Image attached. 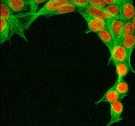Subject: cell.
<instances>
[{
    "label": "cell",
    "instance_id": "1",
    "mask_svg": "<svg viewBox=\"0 0 135 126\" xmlns=\"http://www.w3.org/2000/svg\"><path fill=\"white\" fill-rule=\"evenodd\" d=\"M22 16L20 15H15L12 11L8 8V7L3 3H1V18L4 19L8 22L12 32L13 34L20 36L27 41V37L25 36L24 31L27 30L25 23H23L21 20Z\"/></svg>",
    "mask_w": 135,
    "mask_h": 126
},
{
    "label": "cell",
    "instance_id": "2",
    "mask_svg": "<svg viewBox=\"0 0 135 126\" xmlns=\"http://www.w3.org/2000/svg\"><path fill=\"white\" fill-rule=\"evenodd\" d=\"M111 63H113L114 65L117 64H121V63H127L130 67V70H132V72L135 74V70L132 67L131 61L128 59V53L123 43L114 45L113 50L110 52V57H109L108 64L109 65Z\"/></svg>",
    "mask_w": 135,
    "mask_h": 126
},
{
    "label": "cell",
    "instance_id": "3",
    "mask_svg": "<svg viewBox=\"0 0 135 126\" xmlns=\"http://www.w3.org/2000/svg\"><path fill=\"white\" fill-rule=\"evenodd\" d=\"M124 20L122 18H112L109 20V28L112 33L115 44H120L123 42V33H124Z\"/></svg>",
    "mask_w": 135,
    "mask_h": 126
},
{
    "label": "cell",
    "instance_id": "4",
    "mask_svg": "<svg viewBox=\"0 0 135 126\" xmlns=\"http://www.w3.org/2000/svg\"><path fill=\"white\" fill-rule=\"evenodd\" d=\"M87 23V30L85 31V34L90 32H95L97 33L104 30V28L108 27L109 25V20H104L99 19L95 17L88 16V15H81Z\"/></svg>",
    "mask_w": 135,
    "mask_h": 126
},
{
    "label": "cell",
    "instance_id": "5",
    "mask_svg": "<svg viewBox=\"0 0 135 126\" xmlns=\"http://www.w3.org/2000/svg\"><path fill=\"white\" fill-rule=\"evenodd\" d=\"M69 3V0H50V1L45 3L44 6L39 10V12H37L35 15L32 16V18H30V24L38 17L45 16L49 13H51L52 11L56 10V8Z\"/></svg>",
    "mask_w": 135,
    "mask_h": 126
},
{
    "label": "cell",
    "instance_id": "6",
    "mask_svg": "<svg viewBox=\"0 0 135 126\" xmlns=\"http://www.w3.org/2000/svg\"><path fill=\"white\" fill-rule=\"evenodd\" d=\"M76 12L79 13L80 15H88V16L95 17V18H97L99 19L108 20L106 15H105L104 8H98L96 6H94L92 4L88 5L86 7L77 8Z\"/></svg>",
    "mask_w": 135,
    "mask_h": 126
},
{
    "label": "cell",
    "instance_id": "7",
    "mask_svg": "<svg viewBox=\"0 0 135 126\" xmlns=\"http://www.w3.org/2000/svg\"><path fill=\"white\" fill-rule=\"evenodd\" d=\"M123 112H124V104L121 101L110 104V119L107 126H111L115 123L121 121L123 119Z\"/></svg>",
    "mask_w": 135,
    "mask_h": 126
},
{
    "label": "cell",
    "instance_id": "8",
    "mask_svg": "<svg viewBox=\"0 0 135 126\" xmlns=\"http://www.w3.org/2000/svg\"><path fill=\"white\" fill-rule=\"evenodd\" d=\"M13 13H22L30 8L28 0H1Z\"/></svg>",
    "mask_w": 135,
    "mask_h": 126
},
{
    "label": "cell",
    "instance_id": "9",
    "mask_svg": "<svg viewBox=\"0 0 135 126\" xmlns=\"http://www.w3.org/2000/svg\"><path fill=\"white\" fill-rule=\"evenodd\" d=\"M97 36L101 40V41L105 45V46L108 48V50H109V53L111 51L113 50V48L114 46V38L112 36V33H111L110 30L109 26L104 28V30L99 31L96 33Z\"/></svg>",
    "mask_w": 135,
    "mask_h": 126
},
{
    "label": "cell",
    "instance_id": "10",
    "mask_svg": "<svg viewBox=\"0 0 135 126\" xmlns=\"http://www.w3.org/2000/svg\"><path fill=\"white\" fill-rule=\"evenodd\" d=\"M122 99H123V97L118 93V91L115 90V88L112 87L105 91V93L101 97V99L95 101V104L98 105L99 103H102V102H108L109 104H113V103L116 101H121Z\"/></svg>",
    "mask_w": 135,
    "mask_h": 126
},
{
    "label": "cell",
    "instance_id": "11",
    "mask_svg": "<svg viewBox=\"0 0 135 126\" xmlns=\"http://www.w3.org/2000/svg\"><path fill=\"white\" fill-rule=\"evenodd\" d=\"M105 15H106L108 20H110L112 18H122V0L120 2L107 5L106 7L104 8Z\"/></svg>",
    "mask_w": 135,
    "mask_h": 126
},
{
    "label": "cell",
    "instance_id": "12",
    "mask_svg": "<svg viewBox=\"0 0 135 126\" xmlns=\"http://www.w3.org/2000/svg\"><path fill=\"white\" fill-rule=\"evenodd\" d=\"M122 18L132 20L135 17V8L133 0H122Z\"/></svg>",
    "mask_w": 135,
    "mask_h": 126
},
{
    "label": "cell",
    "instance_id": "13",
    "mask_svg": "<svg viewBox=\"0 0 135 126\" xmlns=\"http://www.w3.org/2000/svg\"><path fill=\"white\" fill-rule=\"evenodd\" d=\"M13 35V33L12 32L8 23L0 18V44L3 45L4 42L9 41Z\"/></svg>",
    "mask_w": 135,
    "mask_h": 126
},
{
    "label": "cell",
    "instance_id": "14",
    "mask_svg": "<svg viewBox=\"0 0 135 126\" xmlns=\"http://www.w3.org/2000/svg\"><path fill=\"white\" fill-rule=\"evenodd\" d=\"M115 66V71L117 79L116 82H120L124 80V78L128 75V72L130 70V67L127 63H121V64H117Z\"/></svg>",
    "mask_w": 135,
    "mask_h": 126
},
{
    "label": "cell",
    "instance_id": "15",
    "mask_svg": "<svg viewBox=\"0 0 135 126\" xmlns=\"http://www.w3.org/2000/svg\"><path fill=\"white\" fill-rule=\"evenodd\" d=\"M76 10H77V7H75L73 4L69 3V4L64 5V6H61L60 8H56V10L52 11L51 13H49L46 15H45V17H52V16H56V15L70 13L73 12H76Z\"/></svg>",
    "mask_w": 135,
    "mask_h": 126
},
{
    "label": "cell",
    "instance_id": "16",
    "mask_svg": "<svg viewBox=\"0 0 135 126\" xmlns=\"http://www.w3.org/2000/svg\"><path fill=\"white\" fill-rule=\"evenodd\" d=\"M122 43L124 45V46L128 53V59H129V60L131 61V56H132V54L135 49V35L124 37Z\"/></svg>",
    "mask_w": 135,
    "mask_h": 126
},
{
    "label": "cell",
    "instance_id": "17",
    "mask_svg": "<svg viewBox=\"0 0 135 126\" xmlns=\"http://www.w3.org/2000/svg\"><path fill=\"white\" fill-rule=\"evenodd\" d=\"M113 87L115 88V90L118 91V93L123 97V98L128 96V90H129V87H128V84L125 80H123V81H120V82H115Z\"/></svg>",
    "mask_w": 135,
    "mask_h": 126
},
{
    "label": "cell",
    "instance_id": "18",
    "mask_svg": "<svg viewBox=\"0 0 135 126\" xmlns=\"http://www.w3.org/2000/svg\"><path fill=\"white\" fill-rule=\"evenodd\" d=\"M135 35V27L132 20H124V33H123V39L125 36Z\"/></svg>",
    "mask_w": 135,
    "mask_h": 126
},
{
    "label": "cell",
    "instance_id": "19",
    "mask_svg": "<svg viewBox=\"0 0 135 126\" xmlns=\"http://www.w3.org/2000/svg\"><path fill=\"white\" fill-rule=\"evenodd\" d=\"M50 0H28L29 4H30V14L32 16L37 13V6L42 3H46Z\"/></svg>",
    "mask_w": 135,
    "mask_h": 126
},
{
    "label": "cell",
    "instance_id": "20",
    "mask_svg": "<svg viewBox=\"0 0 135 126\" xmlns=\"http://www.w3.org/2000/svg\"><path fill=\"white\" fill-rule=\"evenodd\" d=\"M69 2L70 4H73L77 8L86 7L90 4V0H69Z\"/></svg>",
    "mask_w": 135,
    "mask_h": 126
},
{
    "label": "cell",
    "instance_id": "21",
    "mask_svg": "<svg viewBox=\"0 0 135 126\" xmlns=\"http://www.w3.org/2000/svg\"><path fill=\"white\" fill-rule=\"evenodd\" d=\"M90 3L94 6H96L100 8H104L107 6V3L104 0H90Z\"/></svg>",
    "mask_w": 135,
    "mask_h": 126
},
{
    "label": "cell",
    "instance_id": "22",
    "mask_svg": "<svg viewBox=\"0 0 135 126\" xmlns=\"http://www.w3.org/2000/svg\"><path fill=\"white\" fill-rule=\"evenodd\" d=\"M105 2H106L107 5H110V4H114V3H117L120 2L121 0H104Z\"/></svg>",
    "mask_w": 135,
    "mask_h": 126
},
{
    "label": "cell",
    "instance_id": "23",
    "mask_svg": "<svg viewBox=\"0 0 135 126\" xmlns=\"http://www.w3.org/2000/svg\"><path fill=\"white\" fill-rule=\"evenodd\" d=\"M132 21H133V25H134V27H135V17H134V18L132 19Z\"/></svg>",
    "mask_w": 135,
    "mask_h": 126
}]
</instances>
